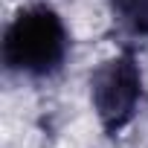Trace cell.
Wrapping results in <instances>:
<instances>
[{
  "mask_svg": "<svg viewBox=\"0 0 148 148\" xmlns=\"http://www.w3.org/2000/svg\"><path fill=\"white\" fill-rule=\"evenodd\" d=\"M70 49V32L61 15L47 3L21 9L3 35V61L23 76H52Z\"/></svg>",
  "mask_w": 148,
  "mask_h": 148,
  "instance_id": "obj_1",
  "label": "cell"
},
{
  "mask_svg": "<svg viewBox=\"0 0 148 148\" xmlns=\"http://www.w3.org/2000/svg\"><path fill=\"white\" fill-rule=\"evenodd\" d=\"M139 99H142V67L134 49H122L96 67L90 79V102L105 134L110 136L122 134L134 122Z\"/></svg>",
  "mask_w": 148,
  "mask_h": 148,
  "instance_id": "obj_2",
  "label": "cell"
},
{
  "mask_svg": "<svg viewBox=\"0 0 148 148\" xmlns=\"http://www.w3.org/2000/svg\"><path fill=\"white\" fill-rule=\"evenodd\" d=\"M110 12L131 38H148V0H110Z\"/></svg>",
  "mask_w": 148,
  "mask_h": 148,
  "instance_id": "obj_3",
  "label": "cell"
}]
</instances>
